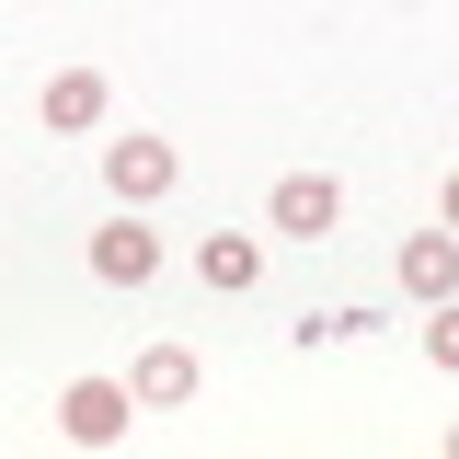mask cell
I'll list each match as a JSON object with an SVG mask.
<instances>
[{
    "mask_svg": "<svg viewBox=\"0 0 459 459\" xmlns=\"http://www.w3.org/2000/svg\"><path fill=\"white\" fill-rule=\"evenodd\" d=\"M47 126H104V69H57L47 81Z\"/></svg>",
    "mask_w": 459,
    "mask_h": 459,
    "instance_id": "obj_6",
    "label": "cell"
},
{
    "mask_svg": "<svg viewBox=\"0 0 459 459\" xmlns=\"http://www.w3.org/2000/svg\"><path fill=\"white\" fill-rule=\"evenodd\" d=\"M126 391H138V402H184V391H195V356H184V344H150Z\"/></svg>",
    "mask_w": 459,
    "mask_h": 459,
    "instance_id": "obj_8",
    "label": "cell"
},
{
    "mask_svg": "<svg viewBox=\"0 0 459 459\" xmlns=\"http://www.w3.org/2000/svg\"><path fill=\"white\" fill-rule=\"evenodd\" d=\"M57 425H69V448H115V437L138 425V391H126V379H69V391H57Z\"/></svg>",
    "mask_w": 459,
    "mask_h": 459,
    "instance_id": "obj_1",
    "label": "cell"
},
{
    "mask_svg": "<svg viewBox=\"0 0 459 459\" xmlns=\"http://www.w3.org/2000/svg\"><path fill=\"white\" fill-rule=\"evenodd\" d=\"M402 287L413 299H459V230H413L402 241Z\"/></svg>",
    "mask_w": 459,
    "mask_h": 459,
    "instance_id": "obj_5",
    "label": "cell"
},
{
    "mask_svg": "<svg viewBox=\"0 0 459 459\" xmlns=\"http://www.w3.org/2000/svg\"><path fill=\"white\" fill-rule=\"evenodd\" d=\"M333 219H344V184H333V172H287V184H276V230L322 241Z\"/></svg>",
    "mask_w": 459,
    "mask_h": 459,
    "instance_id": "obj_4",
    "label": "cell"
},
{
    "mask_svg": "<svg viewBox=\"0 0 459 459\" xmlns=\"http://www.w3.org/2000/svg\"><path fill=\"white\" fill-rule=\"evenodd\" d=\"M448 230H459V172H448Z\"/></svg>",
    "mask_w": 459,
    "mask_h": 459,
    "instance_id": "obj_10",
    "label": "cell"
},
{
    "mask_svg": "<svg viewBox=\"0 0 459 459\" xmlns=\"http://www.w3.org/2000/svg\"><path fill=\"white\" fill-rule=\"evenodd\" d=\"M172 172H184V161H172V138H115V150H104V184L126 195V207L172 195Z\"/></svg>",
    "mask_w": 459,
    "mask_h": 459,
    "instance_id": "obj_3",
    "label": "cell"
},
{
    "mask_svg": "<svg viewBox=\"0 0 459 459\" xmlns=\"http://www.w3.org/2000/svg\"><path fill=\"white\" fill-rule=\"evenodd\" d=\"M425 356H437V368H459V299H437V322H425Z\"/></svg>",
    "mask_w": 459,
    "mask_h": 459,
    "instance_id": "obj_9",
    "label": "cell"
},
{
    "mask_svg": "<svg viewBox=\"0 0 459 459\" xmlns=\"http://www.w3.org/2000/svg\"><path fill=\"white\" fill-rule=\"evenodd\" d=\"M448 459H459V425H448Z\"/></svg>",
    "mask_w": 459,
    "mask_h": 459,
    "instance_id": "obj_11",
    "label": "cell"
},
{
    "mask_svg": "<svg viewBox=\"0 0 459 459\" xmlns=\"http://www.w3.org/2000/svg\"><path fill=\"white\" fill-rule=\"evenodd\" d=\"M92 276L104 287H150L161 276V230H138V207H126L115 230H92Z\"/></svg>",
    "mask_w": 459,
    "mask_h": 459,
    "instance_id": "obj_2",
    "label": "cell"
},
{
    "mask_svg": "<svg viewBox=\"0 0 459 459\" xmlns=\"http://www.w3.org/2000/svg\"><path fill=\"white\" fill-rule=\"evenodd\" d=\"M195 264H207V287H219V299H241V287L264 276V253H253L241 230H207V253H195Z\"/></svg>",
    "mask_w": 459,
    "mask_h": 459,
    "instance_id": "obj_7",
    "label": "cell"
}]
</instances>
